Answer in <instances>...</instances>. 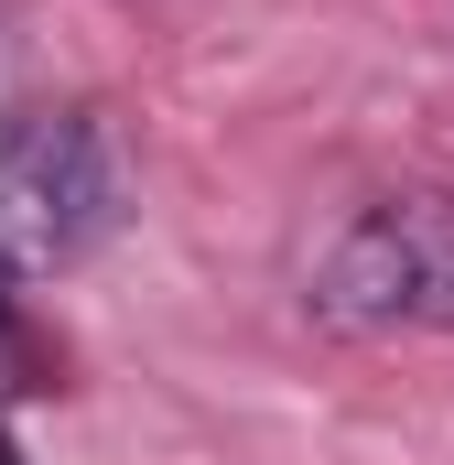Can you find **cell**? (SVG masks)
Here are the masks:
<instances>
[{
  "label": "cell",
  "instance_id": "1",
  "mask_svg": "<svg viewBox=\"0 0 454 465\" xmlns=\"http://www.w3.org/2000/svg\"><path fill=\"white\" fill-rule=\"evenodd\" d=\"M303 303H314L325 336H400V325L454 336V206L444 195H390V206H368V217L314 260Z\"/></svg>",
  "mask_w": 454,
  "mask_h": 465
},
{
  "label": "cell",
  "instance_id": "2",
  "mask_svg": "<svg viewBox=\"0 0 454 465\" xmlns=\"http://www.w3.org/2000/svg\"><path fill=\"white\" fill-rule=\"evenodd\" d=\"M119 217V173L87 109H22L0 130V238L22 260H87Z\"/></svg>",
  "mask_w": 454,
  "mask_h": 465
},
{
  "label": "cell",
  "instance_id": "3",
  "mask_svg": "<svg viewBox=\"0 0 454 465\" xmlns=\"http://www.w3.org/2000/svg\"><path fill=\"white\" fill-rule=\"evenodd\" d=\"M33 390H54V357H44L33 325H22V303L0 292V401H33Z\"/></svg>",
  "mask_w": 454,
  "mask_h": 465
},
{
  "label": "cell",
  "instance_id": "4",
  "mask_svg": "<svg viewBox=\"0 0 454 465\" xmlns=\"http://www.w3.org/2000/svg\"><path fill=\"white\" fill-rule=\"evenodd\" d=\"M0 465H22V455H11V444H0Z\"/></svg>",
  "mask_w": 454,
  "mask_h": 465
}]
</instances>
